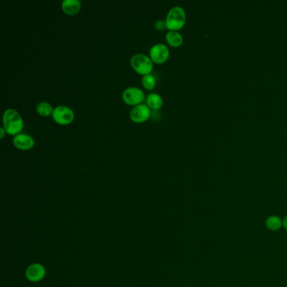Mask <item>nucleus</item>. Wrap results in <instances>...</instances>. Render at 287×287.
<instances>
[{"mask_svg":"<svg viewBox=\"0 0 287 287\" xmlns=\"http://www.w3.org/2000/svg\"><path fill=\"white\" fill-rule=\"evenodd\" d=\"M13 144L18 149L30 150L34 146L35 140L31 136L25 133H20L18 135L14 136Z\"/></svg>","mask_w":287,"mask_h":287,"instance_id":"nucleus-8","label":"nucleus"},{"mask_svg":"<svg viewBox=\"0 0 287 287\" xmlns=\"http://www.w3.org/2000/svg\"><path fill=\"white\" fill-rule=\"evenodd\" d=\"M149 56L151 60L155 63H163L169 59V48L162 43L155 44L150 49Z\"/></svg>","mask_w":287,"mask_h":287,"instance_id":"nucleus-6","label":"nucleus"},{"mask_svg":"<svg viewBox=\"0 0 287 287\" xmlns=\"http://www.w3.org/2000/svg\"><path fill=\"white\" fill-rule=\"evenodd\" d=\"M122 99L125 103L129 105H138L143 104L144 100V91L138 87H129L124 90Z\"/></svg>","mask_w":287,"mask_h":287,"instance_id":"nucleus-5","label":"nucleus"},{"mask_svg":"<svg viewBox=\"0 0 287 287\" xmlns=\"http://www.w3.org/2000/svg\"><path fill=\"white\" fill-rule=\"evenodd\" d=\"M0 132H1V135H0V138H3V137H4V135H5V133H6L5 129H4L3 127H1V128H0Z\"/></svg>","mask_w":287,"mask_h":287,"instance_id":"nucleus-17","label":"nucleus"},{"mask_svg":"<svg viewBox=\"0 0 287 287\" xmlns=\"http://www.w3.org/2000/svg\"><path fill=\"white\" fill-rule=\"evenodd\" d=\"M131 65L137 73L141 75L150 74L153 68V63L150 56L145 54H135L131 59Z\"/></svg>","mask_w":287,"mask_h":287,"instance_id":"nucleus-3","label":"nucleus"},{"mask_svg":"<svg viewBox=\"0 0 287 287\" xmlns=\"http://www.w3.org/2000/svg\"><path fill=\"white\" fill-rule=\"evenodd\" d=\"M45 269L43 265L39 264H34L29 266L26 270V277L31 282H39L45 276Z\"/></svg>","mask_w":287,"mask_h":287,"instance_id":"nucleus-9","label":"nucleus"},{"mask_svg":"<svg viewBox=\"0 0 287 287\" xmlns=\"http://www.w3.org/2000/svg\"><path fill=\"white\" fill-rule=\"evenodd\" d=\"M3 128L9 135L16 136L20 134L24 127L22 117L14 109H8L3 113Z\"/></svg>","mask_w":287,"mask_h":287,"instance_id":"nucleus-1","label":"nucleus"},{"mask_svg":"<svg viewBox=\"0 0 287 287\" xmlns=\"http://www.w3.org/2000/svg\"><path fill=\"white\" fill-rule=\"evenodd\" d=\"M265 227L270 231H278L283 228V219L276 215L270 216L265 220Z\"/></svg>","mask_w":287,"mask_h":287,"instance_id":"nucleus-12","label":"nucleus"},{"mask_svg":"<svg viewBox=\"0 0 287 287\" xmlns=\"http://www.w3.org/2000/svg\"><path fill=\"white\" fill-rule=\"evenodd\" d=\"M283 228L287 231V215L283 218Z\"/></svg>","mask_w":287,"mask_h":287,"instance_id":"nucleus-18","label":"nucleus"},{"mask_svg":"<svg viewBox=\"0 0 287 287\" xmlns=\"http://www.w3.org/2000/svg\"><path fill=\"white\" fill-rule=\"evenodd\" d=\"M81 2L79 0H63L62 2V9L65 14L74 15L81 9Z\"/></svg>","mask_w":287,"mask_h":287,"instance_id":"nucleus-10","label":"nucleus"},{"mask_svg":"<svg viewBox=\"0 0 287 287\" xmlns=\"http://www.w3.org/2000/svg\"><path fill=\"white\" fill-rule=\"evenodd\" d=\"M163 104V98L158 94L151 93L146 97V104L152 110H159Z\"/></svg>","mask_w":287,"mask_h":287,"instance_id":"nucleus-11","label":"nucleus"},{"mask_svg":"<svg viewBox=\"0 0 287 287\" xmlns=\"http://www.w3.org/2000/svg\"><path fill=\"white\" fill-rule=\"evenodd\" d=\"M155 29H157L158 31H163L167 29L166 22L164 20H158L155 22L154 24Z\"/></svg>","mask_w":287,"mask_h":287,"instance_id":"nucleus-16","label":"nucleus"},{"mask_svg":"<svg viewBox=\"0 0 287 287\" xmlns=\"http://www.w3.org/2000/svg\"><path fill=\"white\" fill-rule=\"evenodd\" d=\"M186 21V14L185 9L180 6H175L170 9L167 14V29L169 31H178L183 28Z\"/></svg>","mask_w":287,"mask_h":287,"instance_id":"nucleus-2","label":"nucleus"},{"mask_svg":"<svg viewBox=\"0 0 287 287\" xmlns=\"http://www.w3.org/2000/svg\"><path fill=\"white\" fill-rule=\"evenodd\" d=\"M52 119L56 121L57 124L65 125L70 124L74 120V112L71 108L65 105H58L54 108L52 113Z\"/></svg>","mask_w":287,"mask_h":287,"instance_id":"nucleus-4","label":"nucleus"},{"mask_svg":"<svg viewBox=\"0 0 287 287\" xmlns=\"http://www.w3.org/2000/svg\"><path fill=\"white\" fill-rule=\"evenodd\" d=\"M142 84L144 87L147 90H152L156 86V79L152 74H146L143 77L142 79Z\"/></svg>","mask_w":287,"mask_h":287,"instance_id":"nucleus-15","label":"nucleus"},{"mask_svg":"<svg viewBox=\"0 0 287 287\" xmlns=\"http://www.w3.org/2000/svg\"><path fill=\"white\" fill-rule=\"evenodd\" d=\"M165 38L167 43L173 48H179L183 44V37L178 31H169Z\"/></svg>","mask_w":287,"mask_h":287,"instance_id":"nucleus-13","label":"nucleus"},{"mask_svg":"<svg viewBox=\"0 0 287 287\" xmlns=\"http://www.w3.org/2000/svg\"><path fill=\"white\" fill-rule=\"evenodd\" d=\"M37 110L41 116H49L52 115L54 108L52 107V105L50 103L47 101H42L37 104Z\"/></svg>","mask_w":287,"mask_h":287,"instance_id":"nucleus-14","label":"nucleus"},{"mask_svg":"<svg viewBox=\"0 0 287 287\" xmlns=\"http://www.w3.org/2000/svg\"><path fill=\"white\" fill-rule=\"evenodd\" d=\"M151 113V109L147 106V104H140L131 110L130 117L136 123H143L150 118Z\"/></svg>","mask_w":287,"mask_h":287,"instance_id":"nucleus-7","label":"nucleus"}]
</instances>
